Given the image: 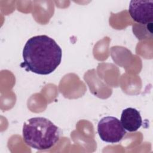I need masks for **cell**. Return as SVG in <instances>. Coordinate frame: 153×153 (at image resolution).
Returning a JSON list of instances; mask_svg holds the SVG:
<instances>
[{
    "instance_id": "obj_1",
    "label": "cell",
    "mask_w": 153,
    "mask_h": 153,
    "mask_svg": "<svg viewBox=\"0 0 153 153\" xmlns=\"http://www.w3.org/2000/svg\"><path fill=\"white\" fill-rule=\"evenodd\" d=\"M62 51L51 38L36 35L29 38L23 50L22 68L39 75H48L61 63Z\"/></svg>"
},
{
    "instance_id": "obj_5",
    "label": "cell",
    "mask_w": 153,
    "mask_h": 153,
    "mask_svg": "<svg viewBox=\"0 0 153 153\" xmlns=\"http://www.w3.org/2000/svg\"><path fill=\"white\" fill-rule=\"evenodd\" d=\"M120 121L124 129L130 132L137 131L142 124L140 112L133 108H127L123 111Z\"/></svg>"
},
{
    "instance_id": "obj_4",
    "label": "cell",
    "mask_w": 153,
    "mask_h": 153,
    "mask_svg": "<svg viewBox=\"0 0 153 153\" xmlns=\"http://www.w3.org/2000/svg\"><path fill=\"white\" fill-rule=\"evenodd\" d=\"M128 13L134 21L141 25L151 23L153 19V1H131Z\"/></svg>"
},
{
    "instance_id": "obj_3",
    "label": "cell",
    "mask_w": 153,
    "mask_h": 153,
    "mask_svg": "<svg viewBox=\"0 0 153 153\" xmlns=\"http://www.w3.org/2000/svg\"><path fill=\"white\" fill-rule=\"evenodd\" d=\"M97 133L103 141L115 143L122 140L126 134V130L120 120L114 117L107 116L99 121Z\"/></svg>"
},
{
    "instance_id": "obj_2",
    "label": "cell",
    "mask_w": 153,
    "mask_h": 153,
    "mask_svg": "<svg viewBox=\"0 0 153 153\" xmlns=\"http://www.w3.org/2000/svg\"><path fill=\"white\" fill-rule=\"evenodd\" d=\"M25 143L37 150H46L54 146L60 138V130L44 117H33L26 121L23 127Z\"/></svg>"
}]
</instances>
